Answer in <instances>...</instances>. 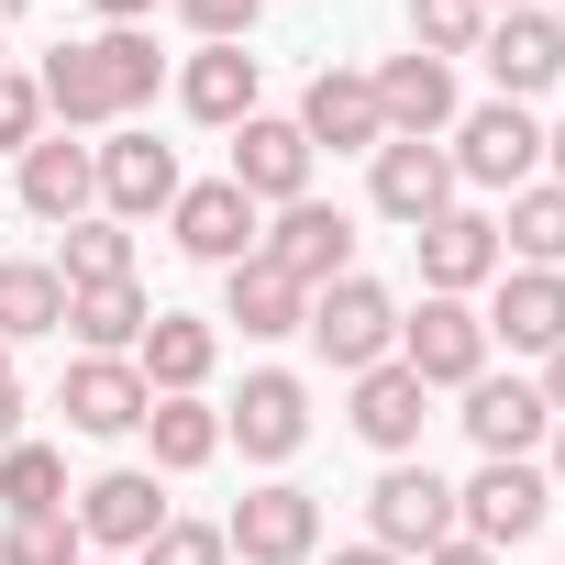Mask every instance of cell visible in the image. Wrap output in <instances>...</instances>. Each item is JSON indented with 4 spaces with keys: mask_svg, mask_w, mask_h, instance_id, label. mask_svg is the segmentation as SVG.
Returning a JSON list of instances; mask_svg holds the SVG:
<instances>
[{
    "mask_svg": "<svg viewBox=\"0 0 565 565\" xmlns=\"http://www.w3.org/2000/svg\"><path fill=\"white\" fill-rule=\"evenodd\" d=\"M300 333L322 344V366L366 377V366L399 355V300L377 289V277H333V289H311V322H300Z\"/></svg>",
    "mask_w": 565,
    "mask_h": 565,
    "instance_id": "6da1fadb",
    "label": "cell"
},
{
    "mask_svg": "<svg viewBox=\"0 0 565 565\" xmlns=\"http://www.w3.org/2000/svg\"><path fill=\"white\" fill-rule=\"evenodd\" d=\"M543 510H554V477H543V466H521V455H488V466L455 488V532H466V543H488V554L532 543V532H543Z\"/></svg>",
    "mask_w": 565,
    "mask_h": 565,
    "instance_id": "7a4b0ae2",
    "label": "cell"
},
{
    "mask_svg": "<svg viewBox=\"0 0 565 565\" xmlns=\"http://www.w3.org/2000/svg\"><path fill=\"white\" fill-rule=\"evenodd\" d=\"M255 255L289 277V289H333V277H355V222L333 200H289V211L255 233Z\"/></svg>",
    "mask_w": 565,
    "mask_h": 565,
    "instance_id": "3957f363",
    "label": "cell"
},
{
    "mask_svg": "<svg viewBox=\"0 0 565 565\" xmlns=\"http://www.w3.org/2000/svg\"><path fill=\"white\" fill-rule=\"evenodd\" d=\"M455 189H532V167H543V122L521 111V100H488V111H466L455 122Z\"/></svg>",
    "mask_w": 565,
    "mask_h": 565,
    "instance_id": "277c9868",
    "label": "cell"
},
{
    "mask_svg": "<svg viewBox=\"0 0 565 565\" xmlns=\"http://www.w3.org/2000/svg\"><path fill=\"white\" fill-rule=\"evenodd\" d=\"M399 366H411L422 388H477V377H488V322H477V300H422V311H399Z\"/></svg>",
    "mask_w": 565,
    "mask_h": 565,
    "instance_id": "5b68a950",
    "label": "cell"
},
{
    "mask_svg": "<svg viewBox=\"0 0 565 565\" xmlns=\"http://www.w3.org/2000/svg\"><path fill=\"white\" fill-rule=\"evenodd\" d=\"M222 543H233L244 565H311V543H322V499H311V488H289V477H266V488H244V499H233Z\"/></svg>",
    "mask_w": 565,
    "mask_h": 565,
    "instance_id": "8992f818",
    "label": "cell"
},
{
    "mask_svg": "<svg viewBox=\"0 0 565 565\" xmlns=\"http://www.w3.org/2000/svg\"><path fill=\"white\" fill-rule=\"evenodd\" d=\"M366 521H377V543H388V554L411 565V554L455 543V488H444L433 466H411V455H399V466H388V477L366 488Z\"/></svg>",
    "mask_w": 565,
    "mask_h": 565,
    "instance_id": "52a82bcc",
    "label": "cell"
},
{
    "mask_svg": "<svg viewBox=\"0 0 565 565\" xmlns=\"http://www.w3.org/2000/svg\"><path fill=\"white\" fill-rule=\"evenodd\" d=\"M222 444H244L255 466H289V455L311 444V388H300L289 366H255V377H244V399L222 411Z\"/></svg>",
    "mask_w": 565,
    "mask_h": 565,
    "instance_id": "ba28073f",
    "label": "cell"
},
{
    "mask_svg": "<svg viewBox=\"0 0 565 565\" xmlns=\"http://www.w3.org/2000/svg\"><path fill=\"white\" fill-rule=\"evenodd\" d=\"M411 244H422V289H433V300H477L488 277L510 266V255H499V222H488V211H466V200H455V211H433Z\"/></svg>",
    "mask_w": 565,
    "mask_h": 565,
    "instance_id": "9c48e42d",
    "label": "cell"
},
{
    "mask_svg": "<svg viewBox=\"0 0 565 565\" xmlns=\"http://www.w3.org/2000/svg\"><path fill=\"white\" fill-rule=\"evenodd\" d=\"M67 521H78V543H89V554H145V543L167 532V499H156V477H145V466H111V477H89V488H78V510H67Z\"/></svg>",
    "mask_w": 565,
    "mask_h": 565,
    "instance_id": "30bf717a",
    "label": "cell"
},
{
    "mask_svg": "<svg viewBox=\"0 0 565 565\" xmlns=\"http://www.w3.org/2000/svg\"><path fill=\"white\" fill-rule=\"evenodd\" d=\"M233 189H244L255 211H289V200H311V134H300V122H277V111L233 122Z\"/></svg>",
    "mask_w": 565,
    "mask_h": 565,
    "instance_id": "8fae6325",
    "label": "cell"
},
{
    "mask_svg": "<svg viewBox=\"0 0 565 565\" xmlns=\"http://www.w3.org/2000/svg\"><path fill=\"white\" fill-rule=\"evenodd\" d=\"M56 411H67V433H145V411H156V388L134 377V355H78L67 366V388H56Z\"/></svg>",
    "mask_w": 565,
    "mask_h": 565,
    "instance_id": "7c38bea8",
    "label": "cell"
},
{
    "mask_svg": "<svg viewBox=\"0 0 565 565\" xmlns=\"http://www.w3.org/2000/svg\"><path fill=\"white\" fill-rule=\"evenodd\" d=\"M477 322H488V344L554 355V344H565V266H499V300H488Z\"/></svg>",
    "mask_w": 565,
    "mask_h": 565,
    "instance_id": "4fadbf2b",
    "label": "cell"
},
{
    "mask_svg": "<svg viewBox=\"0 0 565 565\" xmlns=\"http://www.w3.org/2000/svg\"><path fill=\"white\" fill-rule=\"evenodd\" d=\"M167 233L200 255V266H244L255 255V233H266V211L233 189V178H211V189H178V211H167Z\"/></svg>",
    "mask_w": 565,
    "mask_h": 565,
    "instance_id": "5bb4252c",
    "label": "cell"
},
{
    "mask_svg": "<svg viewBox=\"0 0 565 565\" xmlns=\"http://www.w3.org/2000/svg\"><path fill=\"white\" fill-rule=\"evenodd\" d=\"M477 56H488L499 100H543V89L565 78V23H554V12H499Z\"/></svg>",
    "mask_w": 565,
    "mask_h": 565,
    "instance_id": "9a60e30c",
    "label": "cell"
},
{
    "mask_svg": "<svg viewBox=\"0 0 565 565\" xmlns=\"http://www.w3.org/2000/svg\"><path fill=\"white\" fill-rule=\"evenodd\" d=\"M300 134H311V156H322V145H333V156H377V145H388V122H377V78L322 67L311 100H300Z\"/></svg>",
    "mask_w": 565,
    "mask_h": 565,
    "instance_id": "2e32d148",
    "label": "cell"
},
{
    "mask_svg": "<svg viewBox=\"0 0 565 565\" xmlns=\"http://www.w3.org/2000/svg\"><path fill=\"white\" fill-rule=\"evenodd\" d=\"M178 145H156V134H111L100 145V200H111V222H145V211H178Z\"/></svg>",
    "mask_w": 565,
    "mask_h": 565,
    "instance_id": "e0dca14e",
    "label": "cell"
},
{
    "mask_svg": "<svg viewBox=\"0 0 565 565\" xmlns=\"http://www.w3.org/2000/svg\"><path fill=\"white\" fill-rule=\"evenodd\" d=\"M222 366V333L200 322V311H156L145 322V344H134V377L156 388V399H200V377Z\"/></svg>",
    "mask_w": 565,
    "mask_h": 565,
    "instance_id": "ac0fdd59",
    "label": "cell"
},
{
    "mask_svg": "<svg viewBox=\"0 0 565 565\" xmlns=\"http://www.w3.org/2000/svg\"><path fill=\"white\" fill-rule=\"evenodd\" d=\"M377 122H388L399 145H433V134L455 122V67H444V56H388V67H377Z\"/></svg>",
    "mask_w": 565,
    "mask_h": 565,
    "instance_id": "d6986e66",
    "label": "cell"
},
{
    "mask_svg": "<svg viewBox=\"0 0 565 565\" xmlns=\"http://www.w3.org/2000/svg\"><path fill=\"white\" fill-rule=\"evenodd\" d=\"M89 200H100V156L89 145H67V134L23 145V211L34 222H89Z\"/></svg>",
    "mask_w": 565,
    "mask_h": 565,
    "instance_id": "ffe728a7",
    "label": "cell"
},
{
    "mask_svg": "<svg viewBox=\"0 0 565 565\" xmlns=\"http://www.w3.org/2000/svg\"><path fill=\"white\" fill-rule=\"evenodd\" d=\"M377 211H388V222H411V233H422L433 211H455V156H444V145H399V134H388V145H377Z\"/></svg>",
    "mask_w": 565,
    "mask_h": 565,
    "instance_id": "44dd1931",
    "label": "cell"
},
{
    "mask_svg": "<svg viewBox=\"0 0 565 565\" xmlns=\"http://www.w3.org/2000/svg\"><path fill=\"white\" fill-rule=\"evenodd\" d=\"M422 422H433V388H422V377H411V366H399V355H388V366H366V377H355V433H366V444H377V455H388V466H399V455H411V444H422Z\"/></svg>",
    "mask_w": 565,
    "mask_h": 565,
    "instance_id": "7402d4cb",
    "label": "cell"
},
{
    "mask_svg": "<svg viewBox=\"0 0 565 565\" xmlns=\"http://www.w3.org/2000/svg\"><path fill=\"white\" fill-rule=\"evenodd\" d=\"M466 433H477V455H532L554 433V399L532 377H477L466 388Z\"/></svg>",
    "mask_w": 565,
    "mask_h": 565,
    "instance_id": "603a6c76",
    "label": "cell"
},
{
    "mask_svg": "<svg viewBox=\"0 0 565 565\" xmlns=\"http://www.w3.org/2000/svg\"><path fill=\"white\" fill-rule=\"evenodd\" d=\"M222 322H244L255 344H277V333L311 322V289H289L266 255H244V266H222Z\"/></svg>",
    "mask_w": 565,
    "mask_h": 565,
    "instance_id": "cb8c5ba5",
    "label": "cell"
},
{
    "mask_svg": "<svg viewBox=\"0 0 565 565\" xmlns=\"http://www.w3.org/2000/svg\"><path fill=\"white\" fill-rule=\"evenodd\" d=\"M255 89H266V67L244 56V45H200L189 56V78H178V100H189V122H255Z\"/></svg>",
    "mask_w": 565,
    "mask_h": 565,
    "instance_id": "d4e9b609",
    "label": "cell"
},
{
    "mask_svg": "<svg viewBox=\"0 0 565 565\" xmlns=\"http://www.w3.org/2000/svg\"><path fill=\"white\" fill-rule=\"evenodd\" d=\"M34 89H45V111H56L67 134H89V122H122V111H111V67H100V45H56Z\"/></svg>",
    "mask_w": 565,
    "mask_h": 565,
    "instance_id": "484cf974",
    "label": "cell"
},
{
    "mask_svg": "<svg viewBox=\"0 0 565 565\" xmlns=\"http://www.w3.org/2000/svg\"><path fill=\"white\" fill-rule=\"evenodd\" d=\"M34 333H67V277L12 255L0 266V344H34Z\"/></svg>",
    "mask_w": 565,
    "mask_h": 565,
    "instance_id": "4316f807",
    "label": "cell"
},
{
    "mask_svg": "<svg viewBox=\"0 0 565 565\" xmlns=\"http://www.w3.org/2000/svg\"><path fill=\"white\" fill-rule=\"evenodd\" d=\"M145 289L134 277H111V289H67V333L89 344V355H122V344H145Z\"/></svg>",
    "mask_w": 565,
    "mask_h": 565,
    "instance_id": "83f0119b",
    "label": "cell"
},
{
    "mask_svg": "<svg viewBox=\"0 0 565 565\" xmlns=\"http://www.w3.org/2000/svg\"><path fill=\"white\" fill-rule=\"evenodd\" d=\"M145 444H156L167 477H200V466L222 455V411H211V399H156V411H145Z\"/></svg>",
    "mask_w": 565,
    "mask_h": 565,
    "instance_id": "f1b7e54d",
    "label": "cell"
},
{
    "mask_svg": "<svg viewBox=\"0 0 565 565\" xmlns=\"http://www.w3.org/2000/svg\"><path fill=\"white\" fill-rule=\"evenodd\" d=\"M499 255H521V266H565V189H554V178L510 189V222H499Z\"/></svg>",
    "mask_w": 565,
    "mask_h": 565,
    "instance_id": "f546056e",
    "label": "cell"
},
{
    "mask_svg": "<svg viewBox=\"0 0 565 565\" xmlns=\"http://www.w3.org/2000/svg\"><path fill=\"white\" fill-rule=\"evenodd\" d=\"M56 277H67V289H111V277H134V233H122L111 211L67 222V244H56Z\"/></svg>",
    "mask_w": 565,
    "mask_h": 565,
    "instance_id": "4dcf8cb0",
    "label": "cell"
},
{
    "mask_svg": "<svg viewBox=\"0 0 565 565\" xmlns=\"http://www.w3.org/2000/svg\"><path fill=\"white\" fill-rule=\"evenodd\" d=\"M0 510H67V455L56 444H0Z\"/></svg>",
    "mask_w": 565,
    "mask_h": 565,
    "instance_id": "1f68e13d",
    "label": "cell"
},
{
    "mask_svg": "<svg viewBox=\"0 0 565 565\" xmlns=\"http://www.w3.org/2000/svg\"><path fill=\"white\" fill-rule=\"evenodd\" d=\"M89 45H100V67H111V111H145V100H156V78H167L156 34H145V23H111V34H89Z\"/></svg>",
    "mask_w": 565,
    "mask_h": 565,
    "instance_id": "d6a6232c",
    "label": "cell"
},
{
    "mask_svg": "<svg viewBox=\"0 0 565 565\" xmlns=\"http://www.w3.org/2000/svg\"><path fill=\"white\" fill-rule=\"evenodd\" d=\"M488 45V0H411V56H477Z\"/></svg>",
    "mask_w": 565,
    "mask_h": 565,
    "instance_id": "836d02e7",
    "label": "cell"
},
{
    "mask_svg": "<svg viewBox=\"0 0 565 565\" xmlns=\"http://www.w3.org/2000/svg\"><path fill=\"white\" fill-rule=\"evenodd\" d=\"M0 565H89V543H78L67 510H23L12 532H0Z\"/></svg>",
    "mask_w": 565,
    "mask_h": 565,
    "instance_id": "e575fe53",
    "label": "cell"
},
{
    "mask_svg": "<svg viewBox=\"0 0 565 565\" xmlns=\"http://www.w3.org/2000/svg\"><path fill=\"white\" fill-rule=\"evenodd\" d=\"M23 145H45V89L23 67H0V156H23Z\"/></svg>",
    "mask_w": 565,
    "mask_h": 565,
    "instance_id": "d590c367",
    "label": "cell"
},
{
    "mask_svg": "<svg viewBox=\"0 0 565 565\" xmlns=\"http://www.w3.org/2000/svg\"><path fill=\"white\" fill-rule=\"evenodd\" d=\"M134 565H233V543H222L211 521H167V532H156Z\"/></svg>",
    "mask_w": 565,
    "mask_h": 565,
    "instance_id": "8d00e7d4",
    "label": "cell"
},
{
    "mask_svg": "<svg viewBox=\"0 0 565 565\" xmlns=\"http://www.w3.org/2000/svg\"><path fill=\"white\" fill-rule=\"evenodd\" d=\"M178 12H189V34H200V45H244L266 0H178Z\"/></svg>",
    "mask_w": 565,
    "mask_h": 565,
    "instance_id": "74e56055",
    "label": "cell"
},
{
    "mask_svg": "<svg viewBox=\"0 0 565 565\" xmlns=\"http://www.w3.org/2000/svg\"><path fill=\"white\" fill-rule=\"evenodd\" d=\"M0 444H23V377H12V344H0Z\"/></svg>",
    "mask_w": 565,
    "mask_h": 565,
    "instance_id": "f35d334b",
    "label": "cell"
},
{
    "mask_svg": "<svg viewBox=\"0 0 565 565\" xmlns=\"http://www.w3.org/2000/svg\"><path fill=\"white\" fill-rule=\"evenodd\" d=\"M422 565H499V554H488V543H466V532H455V543H433V554H422Z\"/></svg>",
    "mask_w": 565,
    "mask_h": 565,
    "instance_id": "ab89813d",
    "label": "cell"
},
{
    "mask_svg": "<svg viewBox=\"0 0 565 565\" xmlns=\"http://www.w3.org/2000/svg\"><path fill=\"white\" fill-rule=\"evenodd\" d=\"M543 399H554V422H565V344L543 355Z\"/></svg>",
    "mask_w": 565,
    "mask_h": 565,
    "instance_id": "60d3db41",
    "label": "cell"
},
{
    "mask_svg": "<svg viewBox=\"0 0 565 565\" xmlns=\"http://www.w3.org/2000/svg\"><path fill=\"white\" fill-rule=\"evenodd\" d=\"M333 565H399V554H388V543H344Z\"/></svg>",
    "mask_w": 565,
    "mask_h": 565,
    "instance_id": "b9f144b4",
    "label": "cell"
},
{
    "mask_svg": "<svg viewBox=\"0 0 565 565\" xmlns=\"http://www.w3.org/2000/svg\"><path fill=\"white\" fill-rule=\"evenodd\" d=\"M100 12H111V23H145V12H156V0H100Z\"/></svg>",
    "mask_w": 565,
    "mask_h": 565,
    "instance_id": "7bdbcfd3",
    "label": "cell"
},
{
    "mask_svg": "<svg viewBox=\"0 0 565 565\" xmlns=\"http://www.w3.org/2000/svg\"><path fill=\"white\" fill-rule=\"evenodd\" d=\"M543 156H554V189H565V122H554V134H543Z\"/></svg>",
    "mask_w": 565,
    "mask_h": 565,
    "instance_id": "ee69618b",
    "label": "cell"
},
{
    "mask_svg": "<svg viewBox=\"0 0 565 565\" xmlns=\"http://www.w3.org/2000/svg\"><path fill=\"white\" fill-rule=\"evenodd\" d=\"M499 12H543V0H488V23H499Z\"/></svg>",
    "mask_w": 565,
    "mask_h": 565,
    "instance_id": "f6af8a7d",
    "label": "cell"
},
{
    "mask_svg": "<svg viewBox=\"0 0 565 565\" xmlns=\"http://www.w3.org/2000/svg\"><path fill=\"white\" fill-rule=\"evenodd\" d=\"M554 488H565V422H554Z\"/></svg>",
    "mask_w": 565,
    "mask_h": 565,
    "instance_id": "bcb514c9",
    "label": "cell"
},
{
    "mask_svg": "<svg viewBox=\"0 0 565 565\" xmlns=\"http://www.w3.org/2000/svg\"><path fill=\"white\" fill-rule=\"evenodd\" d=\"M89 565H122V554H89Z\"/></svg>",
    "mask_w": 565,
    "mask_h": 565,
    "instance_id": "7dc6e473",
    "label": "cell"
},
{
    "mask_svg": "<svg viewBox=\"0 0 565 565\" xmlns=\"http://www.w3.org/2000/svg\"><path fill=\"white\" fill-rule=\"evenodd\" d=\"M554 23H565V0H554Z\"/></svg>",
    "mask_w": 565,
    "mask_h": 565,
    "instance_id": "c3c4849f",
    "label": "cell"
},
{
    "mask_svg": "<svg viewBox=\"0 0 565 565\" xmlns=\"http://www.w3.org/2000/svg\"><path fill=\"white\" fill-rule=\"evenodd\" d=\"M0 67H12V56H0Z\"/></svg>",
    "mask_w": 565,
    "mask_h": 565,
    "instance_id": "681fc988",
    "label": "cell"
}]
</instances>
